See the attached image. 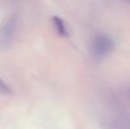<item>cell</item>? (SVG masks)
Masks as SVG:
<instances>
[{
	"label": "cell",
	"mask_w": 130,
	"mask_h": 129,
	"mask_svg": "<svg viewBox=\"0 0 130 129\" xmlns=\"http://www.w3.org/2000/svg\"><path fill=\"white\" fill-rule=\"evenodd\" d=\"M113 49V43L105 34H98L93 39L91 50L96 59H102L110 53Z\"/></svg>",
	"instance_id": "6da1fadb"
},
{
	"label": "cell",
	"mask_w": 130,
	"mask_h": 129,
	"mask_svg": "<svg viewBox=\"0 0 130 129\" xmlns=\"http://www.w3.org/2000/svg\"><path fill=\"white\" fill-rule=\"evenodd\" d=\"M52 21H53V25H54V28L58 35L62 36V37L68 36V32H67V29L66 28V25L64 23L63 20L60 19L58 16H54L52 18Z\"/></svg>",
	"instance_id": "3957f363"
},
{
	"label": "cell",
	"mask_w": 130,
	"mask_h": 129,
	"mask_svg": "<svg viewBox=\"0 0 130 129\" xmlns=\"http://www.w3.org/2000/svg\"><path fill=\"white\" fill-rule=\"evenodd\" d=\"M16 30V19H10L0 29V47H7Z\"/></svg>",
	"instance_id": "7a4b0ae2"
},
{
	"label": "cell",
	"mask_w": 130,
	"mask_h": 129,
	"mask_svg": "<svg viewBox=\"0 0 130 129\" xmlns=\"http://www.w3.org/2000/svg\"><path fill=\"white\" fill-rule=\"evenodd\" d=\"M0 93L4 95H12V93L11 88L6 85V83L1 79V77H0Z\"/></svg>",
	"instance_id": "277c9868"
}]
</instances>
